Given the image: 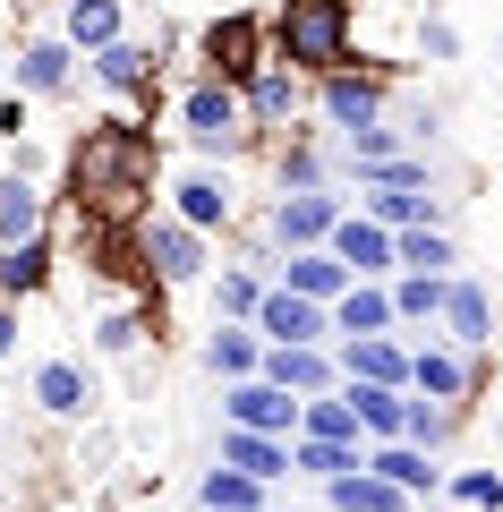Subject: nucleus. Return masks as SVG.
Instances as JSON below:
<instances>
[{"instance_id":"obj_9","label":"nucleus","mask_w":503,"mask_h":512,"mask_svg":"<svg viewBox=\"0 0 503 512\" xmlns=\"http://www.w3.org/2000/svg\"><path fill=\"white\" fill-rule=\"evenodd\" d=\"M162 205L180 222H197L205 239H222L248 205H239V180H231V163H180V171H162Z\"/></svg>"},{"instance_id":"obj_18","label":"nucleus","mask_w":503,"mask_h":512,"mask_svg":"<svg viewBox=\"0 0 503 512\" xmlns=\"http://www.w3.org/2000/svg\"><path fill=\"white\" fill-rule=\"evenodd\" d=\"M324 248L342 256L350 274H367V282H393V231H384L376 214H359V205H342V222H333V239Z\"/></svg>"},{"instance_id":"obj_45","label":"nucleus","mask_w":503,"mask_h":512,"mask_svg":"<svg viewBox=\"0 0 503 512\" xmlns=\"http://www.w3.org/2000/svg\"><path fill=\"white\" fill-rule=\"evenodd\" d=\"M0 86H9V52H0Z\"/></svg>"},{"instance_id":"obj_12","label":"nucleus","mask_w":503,"mask_h":512,"mask_svg":"<svg viewBox=\"0 0 503 512\" xmlns=\"http://www.w3.org/2000/svg\"><path fill=\"white\" fill-rule=\"evenodd\" d=\"M26 402H35L52 427H94V410H103V376H94L86 359H35Z\"/></svg>"},{"instance_id":"obj_31","label":"nucleus","mask_w":503,"mask_h":512,"mask_svg":"<svg viewBox=\"0 0 503 512\" xmlns=\"http://www.w3.org/2000/svg\"><path fill=\"white\" fill-rule=\"evenodd\" d=\"M444 282H452V274H418V265H401V274L384 282V291H393V325L410 333V342H418V325L435 333V308H444Z\"/></svg>"},{"instance_id":"obj_46","label":"nucleus","mask_w":503,"mask_h":512,"mask_svg":"<svg viewBox=\"0 0 503 512\" xmlns=\"http://www.w3.org/2000/svg\"><path fill=\"white\" fill-rule=\"evenodd\" d=\"M265 512H299V504H265Z\"/></svg>"},{"instance_id":"obj_20","label":"nucleus","mask_w":503,"mask_h":512,"mask_svg":"<svg viewBox=\"0 0 503 512\" xmlns=\"http://www.w3.org/2000/svg\"><path fill=\"white\" fill-rule=\"evenodd\" d=\"M367 470L393 478V487H401V495H418V504H435V495H444V453H427V444H410V436L367 444Z\"/></svg>"},{"instance_id":"obj_10","label":"nucleus","mask_w":503,"mask_h":512,"mask_svg":"<svg viewBox=\"0 0 503 512\" xmlns=\"http://www.w3.org/2000/svg\"><path fill=\"white\" fill-rule=\"evenodd\" d=\"M265 60H273V43H265V9H222V18L197 26V69L222 77V86L256 77Z\"/></svg>"},{"instance_id":"obj_27","label":"nucleus","mask_w":503,"mask_h":512,"mask_svg":"<svg viewBox=\"0 0 503 512\" xmlns=\"http://www.w3.org/2000/svg\"><path fill=\"white\" fill-rule=\"evenodd\" d=\"M273 282H290L299 299H324V308H333V299H342L359 274H350V265H342L333 248H290L282 265H273Z\"/></svg>"},{"instance_id":"obj_35","label":"nucleus","mask_w":503,"mask_h":512,"mask_svg":"<svg viewBox=\"0 0 503 512\" xmlns=\"http://www.w3.org/2000/svg\"><path fill=\"white\" fill-rule=\"evenodd\" d=\"M265 504H273V487L248 478V470H231V461H214L197 478V512H265Z\"/></svg>"},{"instance_id":"obj_25","label":"nucleus","mask_w":503,"mask_h":512,"mask_svg":"<svg viewBox=\"0 0 503 512\" xmlns=\"http://www.w3.org/2000/svg\"><path fill=\"white\" fill-rule=\"evenodd\" d=\"M214 461H231V470H248V478H265V487H282V478H290V436H265V427H231V419H222Z\"/></svg>"},{"instance_id":"obj_15","label":"nucleus","mask_w":503,"mask_h":512,"mask_svg":"<svg viewBox=\"0 0 503 512\" xmlns=\"http://www.w3.org/2000/svg\"><path fill=\"white\" fill-rule=\"evenodd\" d=\"M265 171H273V188H316V180H342V163H333V146H324V128L316 120H299V128H282V137H265Z\"/></svg>"},{"instance_id":"obj_47","label":"nucleus","mask_w":503,"mask_h":512,"mask_svg":"<svg viewBox=\"0 0 503 512\" xmlns=\"http://www.w3.org/2000/svg\"><path fill=\"white\" fill-rule=\"evenodd\" d=\"M495 436H503V410H495Z\"/></svg>"},{"instance_id":"obj_36","label":"nucleus","mask_w":503,"mask_h":512,"mask_svg":"<svg viewBox=\"0 0 503 512\" xmlns=\"http://www.w3.org/2000/svg\"><path fill=\"white\" fill-rule=\"evenodd\" d=\"M256 299H265V274H256V265H231V256H214V274H205V308H214V316H239V325H248Z\"/></svg>"},{"instance_id":"obj_19","label":"nucleus","mask_w":503,"mask_h":512,"mask_svg":"<svg viewBox=\"0 0 503 512\" xmlns=\"http://www.w3.org/2000/svg\"><path fill=\"white\" fill-rule=\"evenodd\" d=\"M60 282V239L52 231H35V239H9V248H0V299H43Z\"/></svg>"},{"instance_id":"obj_41","label":"nucleus","mask_w":503,"mask_h":512,"mask_svg":"<svg viewBox=\"0 0 503 512\" xmlns=\"http://www.w3.org/2000/svg\"><path fill=\"white\" fill-rule=\"evenodd\" d=\"M350 180L359 188H435V163L427 154H384V163H359Z\"/></svg>"},{"instance_id":"obj_21","label":"nucleus","mask_w":503,"mask_h":512,"mask_svg":"<svg viewBox=\"0 0 503 512\" xmlns=\"http://www.w3.org/2000/svg\"><path fill=\"white\" fill-rule=\"evenodd\" d=\"M256 376H273L282 393H324V384H342V359H333V342H265Z\"/></svg>"},{"instance_id":"obj_4","label":"nucleus","mask_w":503,"mask_h":512,"mask_svg":"<svg viewBox=\"0 0 503 512\" xmlns=\"http://www.w3.org/2000/svg\"><path fill=\"white\" fill-rule=\"evenodd\" d=\"M214 248H222V239H205L197 222H180L171 205H145V214L128 222V265H137L145 291H205Z\"/></svg>"},{"instance_id":"obj_22","label":"nucleus","mask_w":503,"mask_h":512,"mask_svg":"<svg viewBox=\"0 0 503 512\" xmlns=\"http://www.w3.org/2000/svg\"><path fill=\"white\" fill-rule=\"evenodd\" d=\"M333 359L359 384H410V333H350V342H333Z\"/></svg>"},{"instance_id":"obj_11","label":"nucleus","mask_w":503,"mask_h":512,"mask_svg":"<svg viewBox=\"0 0 503 512\" xmlns=\"http://www.w3.org/2000/svg\"><path fill=\"white\" fill-rule=\"evenodd\" d=\"M486 376H495V359H469V350H452L444 333H418L410 342V393H427V402L469 410L486 393Z\"/></svg>"},{"instance_id":"obj_32","label":"nucleus","mask_w":503,"mask_h":512,"mask_svg":"<svg viewBox=\"0 0 503 512\" xmlns=\"http://www.w3.org/2000/svg\"><path fill=\"white\" fill-rule=\"evenodd\" d=\"M401 265H418V274H461V239L444 222H410V231H393V274Z\"/></svg>"},{"instance_id":"obj_30","label":"nucleus","mask_w":503,"mask_h":512,"mask_svg":"<svg viewBox=\"0 0 503 512\" xmlns=\"http://www.w3.org/2000/svg\"><path fill=\"white\" fill-rule=\"evenodd\" d=\"M350 333H401V325H393V291L367 282V274L333 299V342H350Z\"/></svg>"},{"instance_id":"obj_37","label":"nucleus","mask_w":503,"mask_h":512,"mask_svg":"<svg viewBox=\"0 0 503 512\" xmlns=\"http://www.w3.org/2000/svg\"><path fill=\"white\" fill-rule=\"evenodd\" d=\"M60 35H69L77 52H94V43L128 35V0H60Z\"/></svg>"},{"instance_id":"obj_34","label":"nucleus","mask_w":503,"mask_h":512,"mask_svg":"<svg viewBox=\"0 0 503 512\" xmlns=\"http://www.w3.org/2000/svg\"><path fill=\"white\" fill-rule=\"evenodd\" d=\"M359 214H376L384 231H410V222H444V197L435 188H359Z\"/></svg>"},{"instance_id":"obj_33","label":"nucleus","mask_w":503,"mask_h":512,"mask_svg":"<svg viewBox=\"0 0 503 512\" xmlns=\"http://www.w3.org/2000/svg\"><path fill=\"white\" fill-rule=\"evenodd\" d=\"M299 436L367 444V436H359V402H350V384H324V393H299Z\"/></svg>"},{"instance_id":"obj_6","label":"nucleus","mask_w":503,"mask_h":512,"mask_svg":"<svg viewBox=\"0 0 503 512\" xmlns=\"http://www.w3.org/2000/svg\"><path fill=\"white\" fill-rule=\"evenodd\" d=\"M162 35H111V43H94L86 52V86L103 94V103H154V86H162Z\"/></svg>"},{"instance_id":"obj_14","label":"nucleus","mask_w":503,"mask_h":512,"mask_svg":"<svg viewBox=\"0 0 503 512\" xmlns=\"http://www.w3.org/2000/svg\"><path fill=\"white\" fill-rule=\"evenodd\" d=\"M239 103H248V128H256V137H282V128L307 120V77L282 69V60H265L256 77H239Z\"/></svg>"},{"instance_id":"obj_17","label":"nucleus","mask_w":503,"mask_h":512,"mask_svg":"<svg viewBox=\"0 0 503 512\" xmlns=\"http://www.w3.org/2000/svg\"><path fill=\"white\" fill-rule=\"evenodd\" d=\"M265 342H333V308L324 299H299L290 282H265V299H256V316H248Z\"/></svg>"},{"instance_id":"obj_40","label":"nucleus","mask_w":503,"mask_h":512,"mask_svg":"<svg viewBox=\"0 0 503 512\" xmlns=\"http://www.w3.org/2000/svg\"><path fill=\"white\" fill-rule=\"evenodd\" d=\"M452 512H503V470H444Z\"/></svg>"},{"instance_id":"obj_43","label":"nucleus","mask_w":503,"mask_h":512,"mask_svg":"<svg viewBox=\"0 0 503 512\" xmlns=\"http://www.w3.org/2000/svg\"><path fill=\"white\" fill-rule=\"evenodd\" d=\"M26 128H35V103H26L18 86H0V146H18Z\"/></svg>"},{"instance_id":"obj_24","label":"nucleus","mask_w":503,"mask_h":512,"mask_svg":"<svg viewBox=\"0 0 503 512\" xmlns=\"http://www.w3.org/2000/svg\"><path fill=\"white\" fill-rule=\"evenodd\" d=\"M35 231H52V188L9 163L0 171V248H9V239H35Z\"/></svg>"},{"instance_id":"obj_13","label":"nucleus","mask_w":503,"mask_h":512,"mask_svg":"<svg viewBox=\"0 0 503 512\" xmlns=\"http://www.w3.org/2000/svg\"><path fill=\"white\" fill-rule=\"evenodd\" d=\"M435 333H444L452 350H469V359H495V333H503L495 291H486L478 274H452L444 282V308H435Z\"/></svg>"},{"instance_id":"obj_38","label":"nucleus","mask_w":503,"mask_h":512,"mask_svg":"<svg viewBox=\"0 0 503 512\" xmlns=\"http://www.w3.org/2000/svg\"><path fill=\"white\" fill-rule=\"evenodd\" d=\"M367 461V444H333V436H290V478H342V470H359Z\"/></svg>"},{"instance_id":"obj_16","label":"nucleus","mask_w":503,"mask_h":512,"mask_svg":"<svg viewBox=\"0 0 503 512\" xmlns=\"http://www.w3.org/2000/svg\"><path fill=\"white\" fill-rule=\"evenodd\" d=\"M222 419L265 427V436H299V393H282L273 376H231L222 384Z\"/></svg>"},{"instance_id":"obj_42","label":"nucleus","mask_w":503,"mask_h":512,"mask_svg":"<svg viewBox=\"0 0 503 512\" xmlns=\"http://www.w3.org/2000/svg\"><path fill=\"white\" fill-rule=\"evenodd\" d=\"M410 52L427 60V69H444V60H461V26H452V18H435V9H418V26H410Z\"/></svg>"},{"instance_id":"obj_39","label":"nucleus","mask_w":503,"mask_h":512,"mask_svg":"<svg viewBox=\"0 0 503 512\" xmlns=\"http://www.w3.org/2000/svg\"><path fill=\"white\" fill-rule=\"evenodd\" d=\"M461 419H469V410H452V402H427V393H410V427H401V436H410V444H427V453H444V444L461 436Z\"/></svg>"},{"instance_id":"obj_7","label":"nucleus","mask_w":503,"mask_h":512,"mask_svg":"<svg viewBox=\"0 0 503 512\" xmlns=\"http://www.w3.org/2000/svg\"><path fill=\"white\" fill-rule=\"evenodd\" d=\"M9 86H18L26 103H69V94L86 86V52H77L60 26L18 35V52H9Z\"/></svg>"},{"instance_id":"obj_28","label":"nucleus","mask_w":503,"mask_h":512,"mask_svg":"<svg viewBox=\"0 0 503 512\" xmlns=\"http://www.w3.org/2000/svg\"><path fill=\"white\" fill-rule=\"evenodd\" d=\"M324 512H418V495H401L393 478H376V470L359 461V470L324 478Z\"/></svg>"},{"instance_id":"obj_26","label":"nucleus","mask_w":503,"mask_h":512,"mask_svg":"<svg viewBox=\"0 0 503 512\" xmlns=\"http://www.w3.org/2000/svg\"><path fill=\"white\" fill-rule=\"evenodd\" d=\"M154 299H162V291H128L120 308L94 316V359H137L145 333H154Z\"/></svg>"},{"instance_id":"obj_23","label":"nucleus","mask_w":503,"mask_h":512,"mask_svg":"<svg viewBox=\"0 0 503 512\" xmlns=\"http://www.w3.org/2000/svg\"><path fill=\"white\" fill-rule=\"evenodd\" d=\"M197 359H205V376H256V367H265V333L256 325H239V316H214V325H205V342H197Z\"/></svg>"},{"instance_id":"obj_5","label":"nucleus","mask_w":503,"mask_h":512,"mask_svg":"<svg viewBox=\"0 0 503 512\" xmlns=\"http://www.w3.org/2000/svg\"><path fill=\"white\" fill-rule=\"evenodd\" d=\"M393 111V60H342V69H324L307 77V120L324 128V137H350V128L384 120Z\"/></svg>"},{"instance_id":"obj_44","label":"nucleus","mask_w":503,"mask_h":512,"mask_svg":"<svg viewBox=\"0 0 503 512\" xmlns=\"http://www.w3.org/2000/svg\"><path fill=\"white\" fill-rule=\"evenodd\" d=\"M18 342H26V308H18V299H0V367L18 359Z\"/></svg>"},{"instance_id":"obj_1","label":"nucleus","mask_w":503,"mask_h":512,"mask_svg":"<svg viewBox=\"0 0 503 512\" xmlns=\"http://www.w3.org/2000/svg\"><path fill=\"white\" fill-rule=\"evenodd\" d=\"M60 197H69V214L128 231V222L162 197V137L128 103H111L103 120L69 146V180H60Z\"/></svg>"},{"instance_id":"obj_3","label":"nucleus","mask_w":503,"mask_h":512,"mask_svg":"<svg viewBox=\"0 0 503 512\" xmlns=\"http://www.w3.org/2000/svg\"><path fill=\"white\" fill-rule=\"evenodd\" d=\"M171 128H180V146L197 154V163H239V154L265 146L248 128L239 86H222V77H205V69H188L180 86H171Z\"/></svg>"},{"instance_id":"obj_29","label":"nucleus","mask_w":503,"mask_h":512,"mask_svg":"<svg viewBox=\"0 0 503 512\" xmlns=\"http://www.w3.org/2000/svg\"><path fill=\"white\" fill-rule=\"evenodd\" d=\"M350 384V402H359V436L367 444H393L401 427H410V384H359V376H342Z\"/></svg>"},{"instance_id":"obj_2","label":"nucleus","mask_w":503,"mask_h":512,"mask_svg":"<svg viewBox=\"0 0 503 512\" xmlns=\"http://www.w3.org/2000/svg\"><path fill=\"white\" fill-rule=\"evenodd\" d=\"M265 43L299 77L342 69L359 60V0H265Z\"/></svg>"},{"instance_id":"obj_8","label":"nucleus","mask_w":503,"mask_h":512,"mask_svg":"<svg viewBox=\"0 0 503 512\" xmlns=\"http://www.w3.org/2000/svg\"><path fill=\"white\" fill-rule=\"evenodd\" d=\"M342 188L333 180H316V188H273L265 197V239H273V256H290V248H324V239H333V222H342Z\"/></svg>"}]
</instances>
